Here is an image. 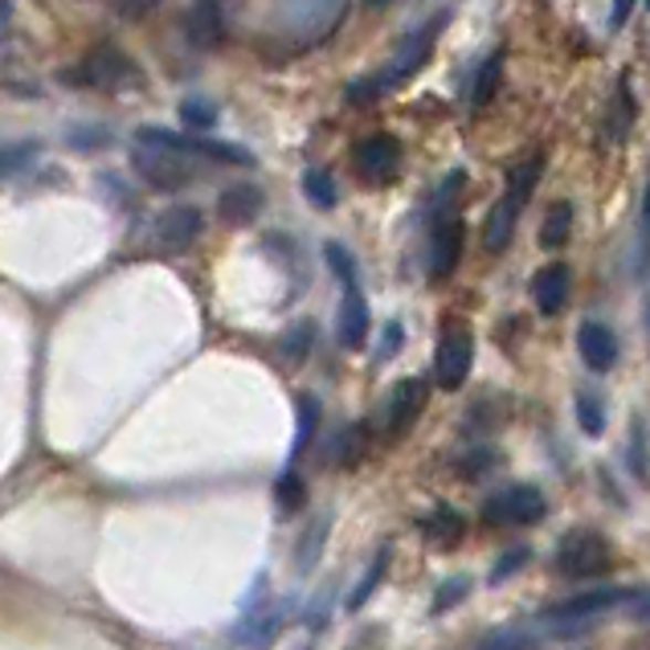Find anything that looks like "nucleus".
I'll use <instances>...</instances> for the list:
<instances>
[{"mask_svg":"<svg viewBox=\"0 0 650 650\" xmlns=\"http://www.w3.org/2000/svg\"><path fill=\"white\" fill-rule=\"evenodd\" d=\"M544 164H548V156L536 151V156L520 160L512 172H507V189H503L500 201L491 205L488 226H483V245H488L491 254H503V250L512 245L520 213H524V205L532 201V192H536V185H541V177H544Z\"/></svg>","mask_w":650,"mask_h":650,"instance_id":"1","label":"nucleus"},{"mask_svg":"<svg viewBox=\"0 0 650 650\" xmlns=\"http://www.w3.org/2000/svg\"><path fill=\"white\" fill-rule=\"evenodd\" d=\"M397 168H401V144L394 136H368L356 144V172L360 180L368 185H389L397 177Z\"/></svg>","mask_w":650,"mask_h":650,"instance_id":"11","label":"nucleus"},{"mask_svg":"<svg viewBox=\"0 0 650 650\" xmlns=\"http://www.w3.org/2000/svg\"><path fill=\"white\" fill-rule=\"evenodd\" d=\"M630 450H635V474L638 479H647V450H642V426H638V421H635V447Z\"/></svg>","mask_w":650,"mask_h":650,"instance_id":"39","label":"nucleus"},{"mask_svg":"<svg viewBox=\"0 0 650 650\" xmlns=\"http://www.w3.org/2000/svg\"><path fill=\"white\" fill-rule=\"evenodd\" d=\"M185 33H189V41L197 50H209V45H217V41L226 38V9H221V0H201L189 13Z\"/></svg>","mask_w":650,"mask_h":650,"instance_id":"18","label":"nucleus"},{"mask_svg":"<svg viewBox=\"0 0 650 650\" xmlns=\"http://www.w3.org/2000/svg\"><path fill=\"white\" fill-rule=\"evenodd\" d=\"M136 78V66L127 62L123 50L115 45H98L95 54H86L78 62V70H66V82L74 86H91V91H107V86H119V82Z\"/></svg>","mask_w":650,"mask_h":650,"instance_id":"8","label":"nucleus"},{"mask_svg":"<svg viewBox=\"0 0 650 650\" xmlns=\"http://www.w3.org/2000/svg\"><path fill=\"white\" fill-rule=\"evenodd\" d=\"M132 168L139 172L144 185H151V189H160V192H177L201 177L197 164L180 160V156H168V151H156V148H139V144H136V151H132Z\"/></svg>","mask_w":650,"mask_h":650,"instance_id":"7","label":"nucleus"},{"mask_svg":"<svg viewBox=\"0 0 650 650\" xmlns=\"http://www.w3.org/2000/svg\"><path fill=\"white\" fill-rule=\"evenodd\" d=\"M286 618H291V606H271V610H262V614H250V622L238 630V642L242 647H271L274 635L286 626Z\"/></svg>","mask_w":650,"mask_h":650,"instance_id":"19","label":"nucleus"},{"mask_svg":"<svg viewBox=\"0 0 650 650\" xmlns=\"http://www.w3.org/2000/svg\"><path fill=\"white\" fill-rule=\"evenodd\" d=\"M647 4H650V0H647Z\"/></svg>","mask_w":650,"mask_h":650,"instance_id":"44","label":"nucleus"},{"mask_svg":"<svg viewBox=\"0 0 650 650\" xmlns=\"http://www.w3.org/2000/svg\"><path fill=\"white\" fill-rule=\"evenodd\" d=\"M312 344H315V327L312 324H295L283 336V360L291 368H298L307 356H312Z\"/></svg>","mask_w":650,"mask_h":650,"instance_id":"29","label":"nucleus"},{"mask_svg":"<svg viewBox=\"0 0 650 650\" xmlns=\"http://www.w3.org/2000/svg\"><path fill=\"white\" fill-rule=\"evenodd\" d=\"M630 9H635V0H614V13H610V25L622 29L626 17H630Z\"/></svg>","mask_w":650,"mask_h":650,"instance_id":"41","label":"nucleus"},{"mask_svg":"<svg viewBox=\"0 0 650 650\" xmlns=\"http://www.w3.org/2000/svg\"><path fill=\"white\" fill-rule=\"evenodd\" d=\"M205 230V217L201 209H192V205H172V209H164L156 217V245L168 250V254H180V250H189Z\"/></svg>","mask_w":650,"mask_h":650,"instance_id":"12","label":"nucleus"},{"mask_svg":"<svg viewBox=\"0 0 650 650\" xmlns=\"http://www.w3.org/2000/svg\"><path fill=\"white\" fill-rule=\"evenodd\" d=\"M474 365V336L462 319H447L442 324V336H438V353H433V380L447 389V394H459L466 377H471Z\"/></svg>","mask_w":650,"mask_h":650,"instance_id":"4","label":"nucleus"},{"mask_svg":"<svg viewBox=\"0 0 650 650\" xmlns=\"http://www.w3.org/2000/svg\"><path fill=\"white\" fill-rule=\"evenodd\" d=\"M630 123H635V98H630V86H618V95L610 103V115H606V139L610 144H622L630 136Z\"/></svg>","mask_w":650,"mask_h":650,"instance_id":"21","label":"nucleus"},{"mask_svg":"<svg viewBox=\"0 0 650 650\" xmlns=\"http://www.w3.org/2000/svg\"><path fill=\"white\" fill-rule=\"evenodd\" d=\"M324 541H327V515L315 524L303 541H298V553H295V560H298V573H312V565H315V556H319V548H324Z\"/></svg>","mask_w":650,"mask_h":650,"instance_id":"31","label":"nucleus"},{"mask_svg":"<svg viewBox=\"0 0 650 650\" xmlns=\"http://www.w3.org/2000/svg\"><path fill=\"white\" fill-rule=\"evenodd\" d=\"M569 233H573V205L556 201L541 226V245L544 250H560V245L569 242Z\"/></svg>","mask_w":650,"mask_h":650,"instance_id":"22","label":"nucleus"},{"mask_svg":"<svg viewBox=\"0 0 650 650\" xmlns=\"http://www.w3.org/2000/svg\"><path fill=\"white\" fill-rule=\"evenodd\" d=\"M319 397L315 394H298L295 397V442H291V466H295V459L303 454V450L312 447L315 430H319Z\"/></svg>","mask_w":650,"mask_h":650,"instance_id":"20","label":"nucleus"},{"mask_svg":"<svg viewBox=\"0 0 650 650\" xmlns=\"http://www.w3.org/2000/svg\"><path fill=\"white\" fill-rule=\"evenodd\" d=\"M160 0H119V13L127 17H139V13H148V9H156Z\"/></svg>","mask_w":650,"mask_h":650,"instance_id":"40","label":"nucleus"},{"mask_svg":"<svg viewBox=\"0 0 650 650\" xmlns=\"http://www.w3.org/2000/svg\"><path fill=\"white\" fill-rule=\"evenodd\" d=\"M397 348H401V324H389V327H385V344H380L377 356H380V360H389Z\"/></svg>","mask_w":650,"mask_h":650,"instance_id":"38","label":"nucleus"},{"mask_svg":"<svg viewBox=\"0 0 650 650\" xmlns=\"http://www.w3.org/2000/svg\"><path fill=\"white\" fill-rule=\"evenodd\" d=\"M577 353H581V360L594 373H610L614 365H618V336H614L606 324H594V319H585L581 327H577Z\"/></svg>","mask_w":650,"mask_h":650,"instance_id":"15","label":"nucleus"},{"mask_svg":"<svg viewBox=\"0 0 650 650\" xmlns=\"http://www.w3.org/2000/svg\"><path fill=\"white\" fill-rule=\"evenodd\" d=\"M426 380L421 377H406L397 380L389 397H385V409H380V421H385V430L389 438H401V433L413 430V421L421 418V409H426Z\"/></svg>","mask_w":650,"mask_h":650,"instance_id":"9","label":"nucleus"},{"mask_svg":"<svg viewBox=\"0 0 650 650\" xmlns=\"http://www.w3.org/2000/svg\"><path fill=\"white\" fill-rule=\"evenodd\" d=\"M479 515L491 528H528V524H541L548 515V503L536 488H503L483 500Z\"/></svg>","mask_w":650,"mask_h":650,"instance_id":"5","label":"nucleus"},{"mask_svg":"<svg viewBox=\"0 0 650 650\" xmlns=\"http://www.w3.org/2000/svg\"><path fill=\"white\" fill-rule=\"evenodd\" d=\"M577 426H581L589 438H601L606 433V406L597 394H581L577 397Z\"/></svg>","mask_w":650,"mask_h":650,"instance_id":"30","label":"nucleus"},{"mask_svg":"<svg viewBox=\"0 0 650 650\" xmlns=\"http://www.w3.org/2000/svg\"><path fill=\"white\" fill-rule=\"evenodd\" d=\"M462 258V221L459 217H442L430 233V279L433 283H442L454 274Z\"/></svg>","mask_w":650,"mask_h":650,"instance_id":"14","label":"nucleus"},{"mask_svg":"<svg viewBox=\"0 0 650 650\" xmlns=\"http://www.w3.org/2000/svg\"><path fill=\"white\" fill-rule=\"evenodd\" d=\"M626 589H589V594H573L565 597V601H556V606H548V610L541 614V622L548 626H577V622H589V618H597V614L614 610L618 601H626Z\"/></svg>","mask_w":650,"mask_h":650,"instance_id":"10","label":"nucleus"},{"mask_svg":"<svg viewBox=\"0 0 650 650\" xmlns=\"http://www.w3.org/2000/svg\"><path fill=\"white\" fill-rule=\"evenodd\" d=\"M368 332H373V315H368V298L360 283H344L336 312V339L344 348H365Z\"/></svg>","mask_w":650,"mask_h":650,"instance_id":"13","label":"nucleus"},{"mask_svg":"<svg viewBox=\"0 0 650 650\" xmlns=\"http://www.w3.org/2000/svg\"><path fill=\"white\" fill-rule=\"evenodd\" d=\"M274 503H279V512H298L303 503H307V483L295 474V466H286L283 474H279V483H274Z\"/></svg>","mask_w":650,"mask_h":650,"instance_id":"25","label":"nucleus"},{"mask_svg":"<svg viewBox=\"0 0 650 650\" xmlns=\"http://www.w3.org/2000/svg\"><path fill=\"white\" fill-rule=\"evenodd\" d=\"M466 589H471V577H450V581H442L438 585V597H433V614L454 610L462 597H466Z\"/></svg>","mask_w":650,"mask_h":650,"instance_id":"33","label":"nucleus"},{"mask_svg":"<svg viewBox=\"0 0 650 650\" xmlns=\"http://www.w3.org/2000/svg\"><path fill=\"white\" fill-rule=\"evenodd\" d=\"M421 532L430 536L433 544H454L462 536V515L459 512H450V507H438V512L421 524Z\"/></svg>","mask_w":650,"mask_h":650,"instance_id":"27","label":"nucleus"},{"mask_svg":"<svg viewBox=\"0 0 650 650\" xmlns=\"http://www.w3.org/2000/svg\"><path fill=\"white\" fill-rule=\"evenodd\" d=\"M573 291V271L565 262H548L544 271H536L532 279V298H536V312L541 315H556L565 303H569Z\"/></svg>","mask_w":650,"mask_h":650,"instance_id":"16","label":"nucleus"},{"mask_svg":"<svg viewBox=\"0 0 650 650\" xmlns=\"http://www.w3.org/2000/svg\"><path fill=\"white\" fill-rule=\"evenodd\" d=\"M180 123L192 127V132H205V127L217 123V107H209L201 98H189V103H180Z\"/></svg>","mask_w":650,"mask_h":650,"instance_id":"34","label":"nucleus"},{"mask_svg":"<svg viewBox=\"0 0 650 650\" xmlns=\"http://www.w3.org/2000/svg\"><path fill=\"white\" fill-rule=\"evenodd\" d=\"M139 148H156L168 151V156H180L189 164H254V156L238 144H221V139H205V136H185V132H164V127H139L136 132Z\"/></svg>","mask_w":650,"mask_h":650,"instance_id":"3","label":"nucleus"},{"mask_svg":"<svg viewBox=\"0 0 650 650\" xmlns=\"http://www.w3.org/2000/svg\"><path fill=\"white\" fill-rule=\"evenodd\" d=\"M303 197H307L315 209H336V201H339L336 177H332L327 168H307V172H303Z\"/></svg>","mask_w":650,"mask_h":650,"instance_id":"23","label":"nucleus"},{"mask_svg":"<svg viewBox=\"0 0 650 650\" xmlns=\"http://www.w3.org/2000/svg\"><path fill=\"white\" fill-rule=\"evenodd\" d=\"M365 454V426H344L336 438V450H332V462L336 466H356Z\"/></svg>","mask_w":650,"mask_h":650,"instance_id":"28","label":"nucleus"},{"mask_svg":"<svg viewBox=\"0 0 650 650\" xmlns=\"http://www.w3.org/2000/svg\"><path fill=\"white\" fill-rule=\"evenodd\" d=\"M9 13H13V4H9V0H0V25H9Z\"/></svg>","mask_w":650,"mask_h":650,"instance_id":"43","label":"nucleus"},{"mask_svg":"<svg viewBox=\"0 0 650 650\" xmlns=\"http://www.w3.org/2000/svg\"><path fill=\"white\" fill-rule=\"evenodd\" d=\"M33 156H38V144H13V148H0V180L25 172Z\"/></svg>","mask_w":650,"mask_h":650,"instance_id":"32","label":"nucleus"},{"mask_svg":"<svg viewBox=\"0 0 650 650\" xmlns=\"http://www.w3.org/2000/svg\"><path fill=\"white\" fill-rule=\"evenodd\" d=\"M389 556H394V548L385 544L377 556H373V565H368V573L356 581L353 597H348V610H360V606H368V597H373V589H377L380 581H385V569H389Z\"/></svg>","mask_w":650,"mask_h":650,"instance_id":"24","label":"nucleus"},{"mask_svg":"<svg viewBox=\"0 0 650 650\" xmlns=\"http://www.w3.org/2000/svg\"><path fill=\"white\" fill-rule=\"evenodd\" d=\"M479 650H536V638L528 635V630H500V635H491L488 642Z\"/></svg>","mask_w":650,"mask_h":650,"instance_id":"36","label":"nucleus"},{"mask_svg":"<svg viewBox=\"0 0 650 650\" xmlns=\"http://www.w3.org/2000/svg\"><path fill=\"white\" fill-rule=\"evenodd\" d=\"M442 21L447 17H433L430 25L413 29L401 45H397V54L389 57V66L377 70L373 78H360L348 86V103H373V98L389 95V91H397V86H406L413 74H418L421 66H426V57H430L433 41H438V29H442Z\"/></svg>","mask_w":650,"mask_h":650,"instance_id":"2","label":"nucleus"},{"mask_svg":"<svg viewBox=\"0 0 650 650\" xmlns=\"http://www.w3.org/2000/svg\"><path fill=\"white\" fill-rule=\"evenodd\" d=\"M610 560H614L610 544L589 528L569 532L560 541V548H556V569L565 573V577H597V573L610 569Z\"/></svg>","mask_w":650,"mask_h":650,"instance_id":"6","label":"nucleus"},{"mask_svg":"<svg viewBox=\"0 0 650 650\" xmlns=\"http://www.w3.org/2000/svg\"><path fill=\"white\" fill-rule=\"evenodd\" d=\"M324 258H327V266H332V274H336L339 283H356V262H353V254H348L344 245L327 242L324 245Z\"/></svg>","mask_w":650,"mask_h":650,"instance_id":"35","label":"nucleus"},{"mask_svg":"<svg viewBox=\"0 0 650 650\" xmlns=\"http://www.w3.org/2000/svg\"><path fill=\"white\" fill-rule=\"evenodd\" d=\"M528 548H512V553L503 556L500 565H495V573H491V581L500 585V581H507V577H512L515 569H524V565H528Z\"/></svg>","mask_w":650,"mask_h":650,"instance_id":"37","label":"nucleus"},{"mask_svg":"<svg viewBox=\"0 0 650 650\" xmlns=\"http://www.w3.org/2000/svg\"><path fill=\"white\" fill-rule=\"evenodd\" d=\"M500 70H503V57L491 54L483 66H479V74H474V86H471V107H488L491 95H495V86H500Z\"/></svg>","mask_w":650,"mask_h":650,"instance_id":"26","label":"nucleus"},{"mask_svg":"<svg viewBox=\"0 0 650 650\" xmlns=\"http://www.w3.org/2000/svg\"><path fill=\"white\" fill-rule=\"evenodd\" d=\"M262 205H266V197H262L258 185H233V189H226L217 197V217L226 226H233V230H242V226H250L262 213Z\"/></svg>","mask_w":650,"mask_h":650,"instance_id":"17","label":"nucleus"},{"mask_svg":"<svg viewBox=\"0 0 650 650\" xmlns=\"http://www.w3.org/2000/svg\"><path fill=\"white\" fill-rule=\"evenodd\" d=\"M642 238L650 242V185H647V197H642Z\"/></svg>","mask_w":650,"mask_h":650,"instance_id":"42","label":"nucleus"}]
</instances>
